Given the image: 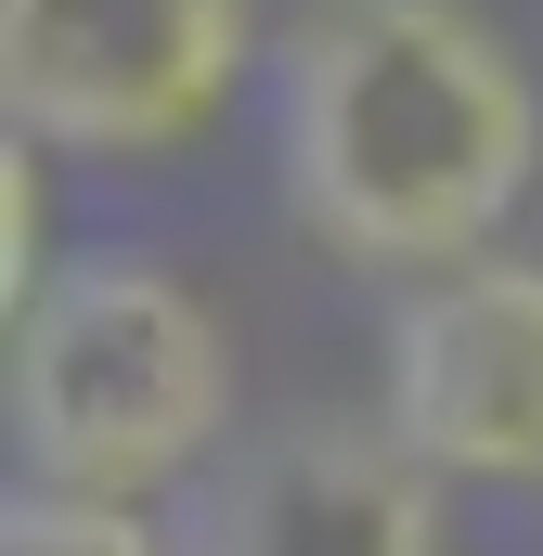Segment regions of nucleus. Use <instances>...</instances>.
I'll use <instances>...</instances> for the list:
<instances>
[{
  "mask_svg": "<svg viewBox=\"0 0 543 556\" xmlns=\"http://www.w3.org/2000/svg\"><path fill=\"white\" fill-rule=\"evenodd\" d=\"M285 194L363 273H453L543 168V104L466 0H311L285 26Z\"/></svg>",
  "mask_w": 543,
  "mask_h": 556,
  "instance_id": "obj_1",
  "label": "nucleus"
},
{
  "mask_svg": "<svg viewBox=\"0 0 543 556\" xmlns=\"http://www.w3.org/2000/svg\"><path fill=\"white\" fill-rule=\"evenodd\" d=\"M233 427V337L168 260H65L13 311V453L52 492H168Z\"/></svg>",
  "mask_w": 543,
  "mask_h": 556,
  "instance_id": "obj_2",
  "label": "nucleus"
},
{
  "mask_svg": "<svg viewBox=\"0 0 543 556\" xmlns=\"http://www.w3.org/2000/svg\"><path fill=\"white\" fill-rule=\"evenodd\" d=\"M247 78V0H0V117L65 155H181Z\"/></svg>",
  "mask_w": 543,
  "mask_h": 556,
  "instance_id": "obj_3",
  "label": "nucleus"
},
{
  "mask_svg": "<svg viewBox=\"0 0 543 556\" xmlns=\"http://www.w3.org/2000/svg\"><path fill=\"white\" fill-rule=\"evenodd\" d=\"M389 440L440 479L543 492V260H453L389 324Z\"/></svg>",
  "mask_w": 543,
  "mask_h": 556,
  "instance_id": "obj_4",
  "label": "nucleus"
},
{
  "mask_svg": "<svg viewBox=\"0 0 543 556\" xmlns=\"http://www.w3.org/2000/svg\"><path fill=\"white\" fill-rule=\"evenodd\" d=\"M181 556H440V466L363 427H272L207 479Z\"/></svg>",
  "mask_w": 543,
  "mask_h": 556,
  "instance_id": "obj_5",
  "label": "nucleus"
},
{
  "mask_svg": "<svg viewBox=\"0 0 543 556\" xmlns=\"http://www.w3.org/2000/svg\"><path fill=\"white\" fill-rule=\"evenodd\" d=\"M0 556H181V531H155L117 492H13L0 505Z\"/></svg>",
  "mask_w": 543,
  "mask_h": 556,
  "instance_id": "obj_6",
  "label": "nucleus"
}]
</instances>
